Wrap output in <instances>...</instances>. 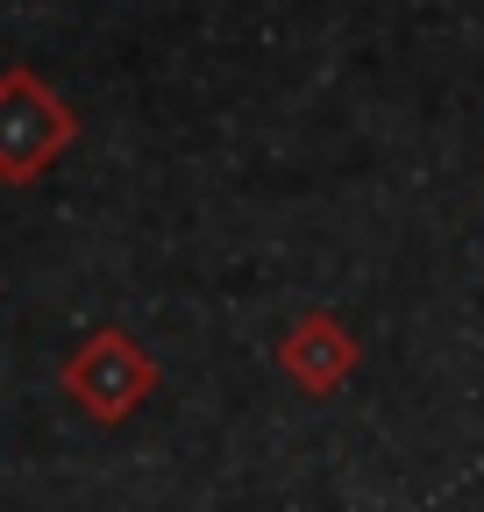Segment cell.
<instances>
[{"mask_svg":"<svg viewBox=\"0 0 484 512\" xmlns=\"http://www.w3.org/2000/svg\"><path fill=\"white\" fill-rule=\"evenodd\" d=\"M356 363H363V342L342 328L335 313H299L278 335V370L299 384V392H314V399L342 392V384L356 377Z\"/></svg>","mask_w":484,"mask_h":512,"instance_id":"3","label":"cell"},{"mask_svg":"<svg viewBox=\"0 0 484 512\" xmlns=\"http://www.w3.org/2000/svg\"><path fill=\"white\" fill-rule=\"evenodd\" d=\"M65 392L100 420V427H114V420H129L143 399H150V384H157V363H150V349L129 335V328H93L72 356H65Z\"/></svg>","mask_w":484,"mask_h":512,"instance_id":"2","label":"cell"},{"mask_svg":"<svg viewBox=\"0 0 484 512\" xmlns=\"http://www.w3.org/2000/svg\"><path fill=\"white\" fill-rule=\"evenodd\" d=\"M72 143H79L72 100H57L29 64H8V79H0V178L36 185Z\"/></svg>","mask_w":484,"mask_h":512,"instance_id":"1","label":"cell"}]
</instances>
